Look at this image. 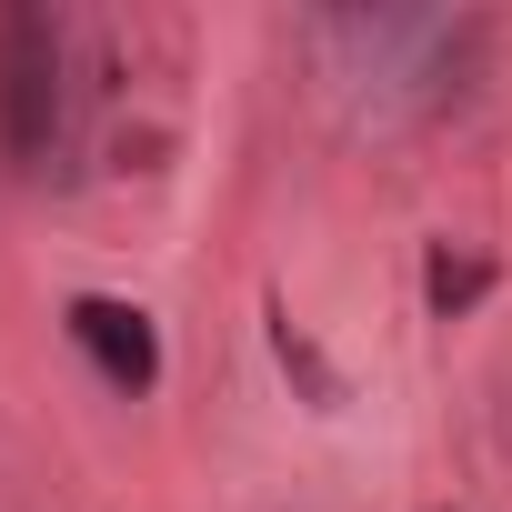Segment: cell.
Instances as JSON below:
<instances>
[{"label": "cell", "mask_w": 512, "mask_h": 512, "mask_svg": "<svg viewBox=\"0 0 512 512\" xmlns=\"http://www.w3.org/2000/svg\"><path fill=\"white\" fill-rule=\"evenodd\" d=\"M61 131V31L51 11H0V141L11 161H51Z\"/></svg>", "instance_id": "6da1fadb"}, {"label": "cell", "mask_w": 512, "mask_h": 512, "mask_svg": "<svg viewBox=\"0 0 512 512\" xmlns=\"http://www.w3.org/2000/svg\"><path fill=\"white\" fill-rule=\"evenodd\" d=\"M71 342L101 362V382H121V392H151L161 382V332H151V312H131V302H111V292H91V302H71Z\"/></svg>", "instance_id": "7a4b0ae2"}, {"label": "cell", "mask_w": 512, "mask_h": 512, "mask_svg": "<svg viewBox=\"0 0 512 512\" xmlns=\"http://www.w3.org/2000/svg\"><path fill=\"white\" fill-rule=\"evenodd\" d=\"M492 292V262H452V251H432V312H462Z\"/></svg>", "instance_id": "3957f363"}]
</instances>
